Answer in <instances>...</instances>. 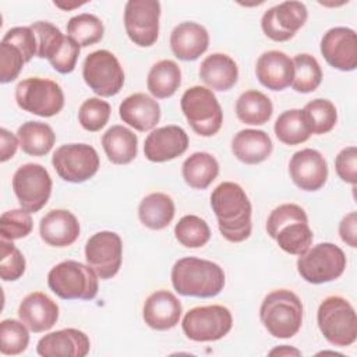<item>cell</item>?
Instances as JSON below:
<instances>
[{
    "label": "cell",
    "mask_w": 357,
    "mask_h": 357,
    "mask_svg": "<svg viewBox=\"0 0 357 357\" xmlns=\"http://www.w3.org/2000/svg\"><path fill=\"white\" fill-rule=\"evenodd\" d=\"M176 206L173 199L163 192H152L142 198L138 206V218L151 230H162L174 218Z\"/></svg>",
    "instance_id": "f546056e"
},
{
    "label": "cell",
    "mask_w": 357,
    "mask_h": 357,
    "mask_svg": "<svg viewBox=\"0 0 357 357\" xmlns=\"http://www.w3.org/2000/svg\"><path fill=\"white\" fill-rule=\"evenodd\" d=\"M188 148V135L178 126H165L153 130L145 138L144 153L151 162L162 163L181 156Z\"/></svg>",
    "instance_id": "d6986e66"
},
{
    "label": "cell",
    "mask_w": 357,
    "mask_h": 357,
    "mask_svg": "<svg viewBox=\"0 0 357 357\" xmlns=\"http://www.w3.org/2000/svg\"><path fill=\"white\" fill-rule=\"evenodd\" d=\"M32 227L31 213L22 208L7 211L0 218L1 238L8 241L26 237L32 231Z\"/></svg>",
    "instance_id": "7bdbcfd3"
},
{
    "label": "cell",
    "mask_w": 357,
    "mask_h": 357,
    "mask_svg": "<svg viewBox=\"0 0 357 357\" xmlns=\"http://www.w3.org/2000/svg\"><path fill=\"white\" fill-rule=\"evenodd\" d=\"M184 181L195 190H205L219 174V163L208 152H194L181 167Z\"/></svg>",
    "instance_id": "4dcf8cb0"
},
{
    "label": "cell",
    "mask_w": 357,
    "mask_h": 357,
    "mask_svg": "<svg viewBox=\"0 0 357 357\" xmlns=\"http://www.w3.org/2000/svg\"><path fill=\"white\" fill-rule=\"evenodd\" d=\"M335 169L337 176L351 184L356 185L357 183V148L356 146H347L342 149L336 159H335Z\"/></svg>",
    "instance_id": "c3c4849f"
},
{
    "label": "cell",
    "mask_w": 357,
    "mask_h": 357,
    "mask_svg": "<svg viewBox=\"0 0 357 357\" xmlns=\"http://www.w3.org/2000/svg\"><path fill=\"white\" fill-rule=\"evenodd\" d=\"M339 234L343 243L351 248L357 247V213L350 212L339 223Z\"/></svg>",
    "instance_id": "681fc988"
},
{
    "label": "cell",
    "mask_w": 357,
    "mask_h": 357,
    "mask_svg": "<svg viewBox=\"0 0 357 357\" xmlns=\"http://www.w3.org/2000/svg\"><path fill=\"white\" fill-rule=\"evenodd\" d=\"M181 84V70L173 60H160L155 63L146 78V86L152 96L166 99L176 93Z\"/></svg>",
    "instance_id": "1f68e13d"
},
{
    "label": "cell",
    "mask_w": 357,
    "mask_h": 357,
    "mask_svg": "<svg viewBox=\"0 0 357 357\" xmlns=\"http://www.w3.org/2000/svg\"><path fill=\"white\" fill-rule=\"evenodd\" d=\"M266 231L283 251L291 255L304 254L314 238L305 211L296 204L275 208L266 220Z\"/></svg>",
    "instance_id": "3957f363"
},
{
    "label": "cell",
    "mask_w": 357,
    "mask_h": 357,
    "mask_svg": "<svg viewBox=\"0 0 357 357\" xmlns=\"http://www.w3.org/2000/svg\"><path fill=\"white\" fill-rule=\"evenodd\" d=\"M172 284L181 296L215 297L225 287V272L212 261L185 257L173 265Z\"/></svg>",
    "instance_id": "7a4b0ae2"
},
{
    "label": "cell",
    "mask_w": 357,
    "mask_h": 357,
    "mask_svg": "<svg viewBox=\"0 0 357 357\" xmlns=\"http://www.w3.org/2000/svg\"><path fill=\"white\" fill-rule=\"evenodd\" d=\"M120 119L137 131L145 132L156 127L160 120V106L159 103L142 93H134L127 96L119 107Z\"/></svg>",
    "instance_id": "d4e9b609"
},
{
    "label": "cell",
    "mask_w": 357,
    "mask_h": 357,
    "mask_svg": "<svg viewBox=\"0 0 357 357\" xmlns=\"http://www.w3.org/2000/svg\"><path fill=\"white\" fill-rule=\"evenodd\" d=\"M183 308L178 298L167 290H156L144 303L142 317L145 324L155 331L174 328L181 317Z\"/></svg>",
    "instance_id": "44dd1931"
},
{
    "label": "cell",
    "mask_w": 357,
    "mask_h": 357,
    "mask_svg": "<svg viewBox=\"0 0 357 357\" xmlns=\"http://www.w3.org/2000/svg\"><path fill=\"white\" fill-rule=\"evenodd\" d=\"M275 135L286 145H298L311 137V130L307 124L303 110H286L275 121Z\"/></svg>",
    "instance_id": "e575fe53"
},
{
    "label": "cell",
    "mask_w": 357,
    "mask_h": 357,
    "mask_svg": "<svg viewBox=\"0 0 357 357\" xmlns=\"http://www.w3.org/2000/svg\"><path fill=\"white\" fill-rule=\"evenodd\" d=\"M160 3L156 0H130L124 7V26L137 46H152L159 35Z\"/></svg>",
    "instance_id": "5bb4252c"
},
{
    "label": "cell",
    "mask_w": 357,
    "mask_h": 357,
    "mask_svg": "<svg viewBox=\"0 0 357 357\" xmlns=\"http://www.w3.org/2000/svg\"><path fill=\"white\" fill-rule=\"evenodd\" d=\"M102 146L112 163L127 165L137 156L138 138L130 128L116 124L102 135Z\"/></svg>",
    "instance_id": "f1b7e54d"
},
{
    "label": "cell",
    "mask_w": 357,
    "mask_h": 357,
    "mask_svg": "<svg viewBox=\"0 0 357 357\" xmlns=\"http://www.w3.org/2000/svg\"><path fill=\"white\" fill-rule=\"evenodd\" d=\"M89 349V337L74 328L50 332L40 337L36 346L42 357H85Z\"/></svg>",
    "instance_id": "ffe728a7"
},
{
    "label": "cell",
    "mask_w": 357,
    "mask_h": 357,
    "mask_svg": "<svg viewBox=\"0 0 357 357\" xmlns=\"http://www.w3.org/2000/svg\"><path fill=\"white\" fill-rule=\"evenodd\" d=\"M50 290L63 300H92L98 294V275L78 261L67 259L47 273Z\"/></svg>",
    "instance_id": "5b68a950"
},
{
    "label": "cell",
    "mask_w": 357,
    "mask_h": 357,
    "mask_svg": "<svg viewBox=\"0 0 357 357\" xmlns=\"http://www.w3.org/2000/svg\"><path fill=\"white\" fill-rule=\"evenodd\" d=\"M25 272L22 252L8 240L0 241V276L4 282H14Z\"/></svg>",
    "instance_id": "ee69618b"
},
{
    "label": "cell",
    "mask_w": 357,
    "mask_h": 357,
    "mask_svg": "<svg viewBox=\"0 0 357 357\" xmlns=\"http://www.w3.org/2000/svg\"><path fill=\"white\" fill-rule=\"evenodd\" d=\"M84 3H73V4H63V3H59V1H54V6L56 7H60L63 10H70V8H74V7H79L82 6Z\"/></svg>",
    "instance_id": "f5cc1de1"
},
{
    "label": "cell",
    "mask_w": 357,
    "mask_h": 357,
    "mask_svg": "<svg viewBox=\"0 0 357 357\" xmlns=\"http://www.w3.org/2000/svg\"><path fill=\"white\" fill-rule=\"evenodd\" d=\"M199 78L213 91H229L238 78L236 61L223 53H212L199 66Z\"/></svg>",
    "instance_id": "83f0119b"
},
{
    "label": "cell",
    "mask_w": 357,
    "mask_h": 357,
    "mask_svg": "<svg viewBox=\"0 0 357 357\" xmlns=\"http://www.w3.org/2000/svg\"><path fill=\"white\" fill-rule=\"evenodd\" d=\"M25 64L24 54L21 50L7 42H1L0 45V82L7 84L14 81L21 73Z\"/></svg>",
    "instance_id": "f6af8a7d"
},
{
    "label": "cell",
    "mask_w": 357,
    "mask_h": 357,
    "mask_svg": "<svg viewBox=\"0 0 357 357\" xmlns=\"http://www.w3.org/2000/svg\"><path fill=\"white\" fill-rule=\"evenodd\" d=\"M123 243L114 231H99L88 238L85 244L86 264L96 272L98 278L112 279L121 266Z\"/></svg>",
    "instance_id": "9a60e30c"
},
{
    "label": "cell",
    "mask_w": 357,
    "mask_h": 357,
    "mask_svg": "<svg viewBox=\"0 0 357 357\" xmlns=\"http://www.w3.org/2000/svg\"><path fill=\"white\" fill-rule=\"evenodd\" d=\"M346 268V255L332 243H319L298 255L297 271L300 276L312 284L332 282L342 276Z\"/></svg>",
    "instance_id": "ba28073f"
},
{
    "label": "cell",
    "mask_w": 357,
    "mask_h": 357,
    "mask_svg": "<svg viewBox=\"0 0 357 357\" xmlns=\"http://www.w3.org/2000/svg\"><path fill=\"white\" fill-rule=\"evenodd\" d=\"M289 173L293 183L304 191H317L328 178V163L317 149L297 151L289 162Z\"/></svg>",
    "instance_id": "ac0fdd59"
},
{
    "label": "cell",
    "mask_w": 357,
    "mask_h": 357,
    "mask_svg": "<svg viewBox=\"0 0 357 357\" xmlns=\"http://www.w3.org/2000/svg\"><path fill=\"white\" fill-rule=\"evenodd\" d=\"M272 149V139L262 130L245 128L238 131L231 139L233 155L245 165H257L266 160Z\"/></svg>",
    "instance_id": "4316f807"
},
{
    "label": "cell",
    "mask_w": 357,
    "mask_h": 357,
    "mask_svg": "<svg viewBox=\"0 0 357 357\" xmlns=\"http://www.w3.org/2000/svg\"><path fill=\"white\" fill-rule=\"evenodd\" d=\"M174 236L181 245L187 248H199L209 241L211 229L199 216L185 215L177 222Z\"/></svg>",
    "instance_id": "f35d334b"
},
{
    "label": "cell",
    "mask_w": 357,
    "mask_h": 357,
    "mask_svg": "<svg viewBox=\"0 0 357 357\" xmlns=\"http://www.w3.org/2000/svg\"><path fill=\"white\" fill-rule=\"evenodd\" d=\"M79 46L67 35L56 50V53L49 59L50 66L59 71L60 74H68L75 68L78 56H79Z\"/></svg>",
    "instance_id": "bcb514c9"
},
{
    "label": "cell",
    "mask_w": 357,
    "mask_h": 357,
    "mask_svg": "<svg viewBox=\"0 0 357 357\" xmlns=\"http://www.w3.org/2000/svg\"><path fill=\"white\" fill-rule=\"evenodd\" d=\"M294 75L291 86L296 92H314L322 81V70L315 57L307 53L296 54L293 59Z\"/></svg>",
    "instance_id": "d590c367"
},
{
    "label": "cell",
    "mask_w": 357,
    "mask_h": 357,
    "mask_svg": "<svg viewBox=\"0 0 357 357\" xmlns=\"http://www.w3.org/2000/svg\"><path fill=\"white\" fill-rule=\"evenodd\" d=\"M29 333L26 325L17 319H4L0 324V351L4 356L21 354L26 350Z\"/></svg>",
    "instance_id": "ab89813d"
},
{
    "label": "cell",
    "mask_w": 357,
    "mask_h": 357,
    "mask_svg": "<svg viewBox=\"0 0 357 357\" xmlns=\"http://www.w3.org/2000/svg\"><path fill=\"white\" fill-rule=\"evenodd\" d=\"M269 354H271V356H275V354H279V356H291V354L300 356L301 353H300L297 349H293V347H289V346L283 344V346H280V347H276V349L271 350Z\"/></svg>",
    "instance_id": "816d5d0a"
},
{
    "label": "cell",
    "mask_w": 357,
    "mask_h": 357,
    "mask_svg": "<svg viewBox=\"0 0 357 357\" xmlns=\"http://www.w3.org/2000/svg\"><path fill=\"white\" fill-rule=\"evenodd\" d=\"M273 105L271 99L255 89L243 92L236 102V114L240 121L250 126H262L272 117Z\"/></svg>",
    "instance_id": "d6a6232c"
},
{
    "label": "cell",
    "mask_w": 357,
    "mask_h": 357,
    "mask_svg": "<svg viewBox=\"0 0 357 357\" xmlns=\"http://www.w3.org/2000/svg\"><path fill=\"white\" fill-rule=\"evenodd\" d=\"M15 100L17 105L28 113L40 117H52L61 112L64 93L56 81L31 77L17 84Z\"/></svg>",
    "instance_id": "9c48e42d"
},
{
    "label": "cell",
    "mask_w": 357,
    "mask_h": 357,
    "mask_svg": "<svg viewBox=\"0 0 357 357\" xmlns=\"http://www.w3.org/2000/svg\"><path fill=\"white\" fill-rule=\"evenodd\" d=\"M317 321L321 333L333 346L346 347L357 339L356 311L343 297H326L318 307Z\"/></svg>",
    "instance_id": "8992f818"
},
{
    "label": "cell",
    "mask_w": 357,
    "mask_h": 357,
    "mask_svg": "<svg viewBox=\"0 0 357 357\" xmlns=\"http://www.w3.org/2000/svg\"><path fill=\"white\" fill-rule=\"evenodd\" d=\"M233 326V317L223 305L191 308L183 318L184 335L194 342H215L225 337Z\"/></svg>",
    "instance_id": "30bf717a"
},
{
    "label": "cell",
    "mask_w": 357,
    "mask_h": 357,
    "mask_svg": "<svg viewBox=\"0 0 357 357\" xmlns=\"http://www.w3.org/2000/svg\"><path fill=\"white\" fill-rule=\"evenodd\" d=\"M103 24L102 21L88 13L78 14L67 22V35L79 46L86 47L98 43L103 38Z\"/></svg>",
    "instance_id": "8d00e7d4"
},
{
    "label": "cell",
    "mask_w": 357,
    "mask_h": 357,
    "mask_svg": "<svg viewBox=\"0 0 357 357\" xmlns=\"http://www.w3.org/2000/svg\"><path fill=\"white\" fill-rule=\"evenodd\" d=\"M307 124L311 130V134H326L329 132L336 121L337 112L335 105L328 99H314L308 102L303 109Z\"/></svg>",
    "instance_id": "74e56055"
},
{
    "label": "cell",
    "mask_w": 357,
    "mask_h": 357,
    "mask_svg": "<svg viewBox=\"0 0 357 357\" xmlns=\"http://www.w3.org/2000/svg\"><path fill=\"white\" fill-rule=\"evenodd\" d=\"M1 42L17 46L24 54L25 63L31 61V59L36 56V36L31 26H15L8 29L3 36Z\"/></svg>",
    "instance_id": "7dc6e473"
},
{
    "label": "cell",
    "mask_w": 357,
    "mask_h": 357,
    "mask_svg": "<svg viewBox=\"0 0 357 357\" xmlns=\"http://www.w3.org/2000/svg\"><path fill=\"white\" fill-rule=\"evenodd\" d=\"M52 165L64 181L84 183L96 174L99 156L88 144H67L54 151Z\"/></svg>",
    "instance_id": "4fadbf2b"
},
{
    "label": "cell",
    "mask_w": 357,
    "mask_h": 357,
    "mask_svg": "<svg viewBox=\"0 0 357 357\" xmlns=\"http://www.w3.org/2000/svg\"><path fill=\"white\" fill-rule=\"evenodd\" d=\"M40 238L52 247H68L79 236V223L67 209L47 212L39 223Z\"/></svg>",
    "instance_id": "cb8c5ba5"
},
{
    "label": "cell",
    "mask_w": 357,
    "mask_h": 357,
    "mask_svg": "<svg viewBox=\"0 0 357 357\" xmlns=\"http://www.w3.org/2000/svg\"><path fill=\"white\" fill-rule=\"evenodd\" d=\"M308 11L301 1H283L266 10L261 20L264 33L275 42H286L305 24Z\"/></svg>",
    "instance_id": "2e32d148"
},
{
    "label": "cell",
    "mask_w": 357,
    "mask_h": 357,
    "mask_svg": "<svg viewBox=\"0 0 357 357\" xmlns=\"http://www.w3.org/2000/svg\"><path fill=\"white\" fill-rule=\"evenodd\" d=\"M110 105L99 98L86 99L78 110V121L84 130L95 132L106 126L110 117Z\"/></svg>",
    "instance_id": "60d3db41"
},
{
    "label": "cell",
    "mask_w": 357,
    "mask_h": 357,
    "mask_svg": "<svg viewBox=\"0 0 357 357\" xmlns=\"http://www.w3.org/2000/svg\"><path fill=\"white\" fill-rule=\"evenodd\" d=\"M85 84L99 96L117 95L124 85V71L117 57L109 50H95L82 64Z\"/></svg>",
    "instance_id": "8fae6325"
},
{
    "label": "cell",
    "mask_w": 357,
    "mask_h": 357,
    "mask_svg": "<svg viewBox=\"0 0 357 357\" xmlns=\"http://www.w3.org/2000/svg\"><path fill=\"white\" fill-rule=\"evenodd\" d=\"M21 149L31 156H43L56 142L52 127L40 121H26L17 131Z\"/></svg>",
    "instance_id": "836d02e7"
},
{
    "label": "cell",
    "mask_w": 357,
    "mask_h": 357,
    "mask_svg": "<svg viewBox=\"0 0 357 357\" xmlns=\"http://www.w3.org/2000/svg\"><path fill=\"white\" fill-rule=\"evenodd\" d=\"M211 206L222 236L230 243H241L251 234V202L245 191L233 181L220 183L211 194Z\"/></svg>",
    "instance_id": "6da1fadb"
},
{
    "label": "cell",
    "mask_w": 357,
    "mask_h": 357,
    "mask_svg": "<svg viewBox=\"0 0 357 357\" xmlns=\"http://www.w3.org/2000/svg\"><path fill=\"white\" fill-rule=\"evenodd\" d=\"M0 139H1V148H0V160L1 162H7L8 159H11L18 148L20 139L18 137H15L13 132H10L6 128L0 130Z\"/></svg>",
    "instance_id": "f907efd6"
},
{
    "label": "cell",
    "mask_w": 357,
    "mask_h": 357,
    "mask_svg": "<svg viewBox=\"0 0 357 357\" xmlns=\"http://www.w3.org/2000/svg\"><path fill=\"white\" fill-rule=\"evenodd\" d=\"M190 127L201 137L215 135L223 123V112L215 93L201 85L188 88L180 100Z\"/></svg>",
    "instance_id": "52a82bcc"
},
{
    "label": "cell",
    "mask_w": 357,
    "mask_h": 357,
    "mask_svg": "<svg viewBox=\"0 0 357 357\" xmlns=\"http://www.w3.org/2000/svg\"><path fill=\"white\" fill-rule=\"evenodd\" d=\"M258 81L268 89L283 91L291 85L293 60L283 52L269 50L259 56L255 67Z\"/></svg>",
    "instance_id": "603a6c76"
},
{
    "label": "cell",
    "mask_w": 357,
    "mask_h": 357,
    "mask_svg": "<svg viewBox=\"0 0 357 357\" xmlns=\"http://www.w3.org/2000/svg\"><path fill=\"white\" fill-rule=\"evenodd\" d=\"M13 190L22 209L29 213L40 211L52 194L49 172L39 163H25L13 176Z\"/></svg>",
    "instance_id": "7c38bea8"
},
{
    "label": "cell",
    "mask_w": 357,
    "mask_h": 357,
    "mask_svg": "<svg viewBox=\"0 0 357 357\" xmlns=\"http://www.w3.org/2000/svg\"><path fill=\"white\" fill-rule=\"evenodd\" d=\"M18 317L26 328L40 333L53 328L59 319V305L45 293L33 291L24 297L18 307Z\"/></svg>",
    "instance_id": "7402d4cb"
},
{
    "label": "cell",
    "mask_w": 357,
    "mask_h": 357,
    "mask_svg": "<svg viewBox=\"0 0 357 357\" xmlns=\"http://www.w3.org/2000/svg\"><path fill=\"white\" fill-rule=\"evenodd\" d=\"M321 53L326 63L340 71L357 67V35L351 28L335 26L321 39Z\"/></svg>",
    "instance_id": "e0dca14e"
},
{
    "label": "cell",
    "mask_w": 357,
    "mask_h": 357,
    "mask_svg": "<svg viewBox=\"0 0 357 357\" xmlns=\"http://www.w3.org/2000/svg\"><path fill=\"white\" fill-rule=\"evenodd\" d=\"M29 26L36 36V57L49 60L63 43L66 35L47 21H38Z\"/></svg>",
    "instance_id": "b9f144b4"
},
{
    "label": "cell",
    "mask_w": 357,
    "mask_h": 357,
    "mask_svg": "<svg viewBox=\"0 0 357 357\" xmlns=\"http://www.w3.org/2000/svg\"><path fill=\"white\" fill-rule=\"evenodd\" d=\"M259 318L265 329L279 339H289L297 335L303 324V304L297 294L279 289L265 296Z\"/></svg>",
    "instance_id": "277c9868"
},
{
    "label": "cell",
    "mask_w": 357,
    "mask_h": 357,
    "mask_svg": "<svg viewBox=\"0 0 357 357\" xmlns=\"http://www.w3.org/2000/svg\"><path fill=\"white\" fill-rule=\"evenodd\" d=\"M209 46L208 31L197 22H181L172 31L170 47L173 54L184 61L197 60Z\"/></svg>",
    "instance_id": "484cf974"
}]
</instances>
